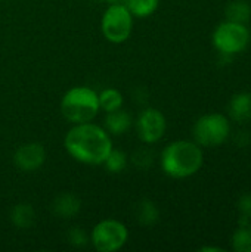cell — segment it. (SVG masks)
Returning <instances> with one entry per match:
<instances>
[{"instance_id": "1", "label": "cell", "mask_w": 251, "mask_h": 252, "mask_svg": "<svg viewBox=\"0 0 251 252\" xmlns=\"http://www.w3.org/2000/svg\"><path fill=\"white\" fill-rule=\"evenodd\" d=\"M67 154L77 162L84 165H102L111 152L112 137L93 121L72 124L64 137Z\"/></svg>"}, {"instance_id": "2", "label": "cell", "mask_w": 251, "mask_h": 252, "mask_svg": "<svg viewBox=\"0 0 251 252\" xmlns=\"http://www.w3.org/2000/svg\"><path fill=\"white\" fill-rule=\"evenodd\" d=\"M204 162V154L197 142L175 140L169 143L160 155V165L166 176L172 179H188L197 174Z\"/></svg>"}, {"instance_id": "3", "label": "cell", "mask_w": 251, "mask_h": 252, "mask_svg": "<svg viewBox=\"0 0 251 252\" xmlns=\"http://www.w3.org/2000/svg\"><path fill=\"white\" fill-rule=\"evenodd\" d=\"M59 108L62 117L71 124L93 121L101 111L98 92L87 86H74L64 93Z\"/></svg>"}, {"instance_id": "4", "label": "cell", "mask_w": 251, "mask_h": 252, "mask_svg": "<svg viewBox=\"0 0 251 252\" xmlns=\"http://www.w3.org/2000/svg\"><path fill=\"white\" fill-rule=\"evenodd\" d=\"M135 18L123 1L108 4L101 18V32L112 44L126 43L133 32Z\"/></svg>"}, {"instance_id": "5", "label": "cell", "mask_w": 251, "mask_h": 252, "mask_svg": "<svg viewBox=\"0 0 251 252\" xmlns=\"http://www.w3.org/2000/svg\"><path fill=\"white\" fill-rule=\"evenodd\" d=\"M90 245L98 252H117L129 242L127 226L117 219H104L92 229Z\"/></svg>"}, {"instance_id": "6", "label": "cell", "mask_w": 251, "mask_h": 252, "mask_svg": "<svg viewBox=\"0 0 251 252\" xmlns=\"http://www.w3.org/2000/svg\"><path fill=\"white\" fill-rule=\"evenodd\" d=\"M192 133L200 146L213 148L226 142L231 134V124L222 114H207L197 120Z\"/></svg>"}, {"instance_id": "7", "label": "cell", "mask_w": 251, "mask_h": 252, "mask_svg": "<svg viewBox=\"0 0 251 252\" xmlns=\"http://www.w3.org/2000/svg\"><path fill=\"white\" fill-rule=\"evenodd\" d=\"M250 43V31L244 24L225 21L219 24L213 32V44L219 53L237 55Z\"/></svg>"}, {"instance_id": "8", "label": "cell", "mask_w": 251, "mask_h": 252, "mask_svg": "<svg viewBox=\"0 0 251 252\" xmlns=\"http://www.w3.org/2000/svg\"><path fill=\"white\" fill-rule=\"evenodd\" d=\"M136 134L143 145L158 143L167 130V120L164 114L157 108H145L139 112L133 123Z\"/></svg>"}, {"instance_id": "9", "label": "cell", "mask_w": 251, "mask_h": 252, "mask_svg": "<svg viewBox=\"0 0 251 252\" xmlns=\"http://www.w3.org/2000/svg\"><path fill=\"white\" fill-rule=\"evenodd\" d=\"M47 154L41 143L27 142L16 148L13 154V164L22 173H34L46 162Z\"/></svg>"}, {"instance_id": "10", "label": "cell", "mask_w": 251, "mask_h": 252, "mask_svg": "<svg viewBox=\"0 0 251 252\" xmlns=\"http://www.w3.org/2000/svg\"><path fill=\"white\" fill-rule=\"evenodd\" d=\"M81 211V199L71 192L59 193L52 201V213L55 217L62 220H71Z\"/></svg>"}, {"instance_id": "11", "label": "cell", "mask_w": 251, "mask_h": 252, "mask_svg": "<svg viewBox=\"0 0 251 252\" xmlns=\"http://www.w3.org/2000/svg\"><path fill=\"white\" fill-rule=\"evenodd\" d=\"M133 117L124 108H120L112 112H107L104 118V128L109 133V136H123L133 127Z\"/></svg>"}, {"instance_id": "12", "label": "cell", "mask_w": 251, "mask_h": 252, "mask_svg": "<svg viewBox=\"0 0 251 252\" xmlns=\"http://www.w3.org/2000/svg\"><path fill=\"white\" fill-rule=\"evenodd\" d=\"M9 219H10V223L16 229L27 230V229H31L34 226L37 214H36V210L31 204L19 202V204L12 207V210L9 213Z\"/></svg>"}, {"instance_id": "13", "label": "cell", "mask_w": 251, "mask_h": 252, "mask_svg": "<svg viewBox=\"0 0 251 252\" xmlns=\"http://www.w3.org/2000/svg\"><path fill=\"white\" fill-rule=\"evenodd\" d=\"M229 115L238 123H246L251 120V93L243 92L235 94L228 106Z\"/></svg>"}, {"instance_id": "14", "label": "cell", "mask_w": 251, "mask_h": 252, "mask_svg": "<svg viewBox=\"0 0 251 252\" xmlns=\"http://www.w3.org/2000/svg\"><path fill=\"white\" fill-rule=\"evenodd\" d=\"M136 221L143 227H151L160 220V210L152 199H141L135 208Z\"/></svg>"}, {"instance_id": "15", "label": "cell", "mask_w": 251, "mask_h": 252, "mask_svg": "<svg viewBox=\"0 0 251 252\" xmlns=\"http://www.w3.org/2000/svg\"><path fill=\"white\" fill-rule=\"evenodd\" d=\"M98 99H99V108L105 114L117 111V109L123 108V105H124V96L115 87H107V89L98 92Z\"/></svg>"}, {"instance_id": "16", "label": "cell", "mask_w": 251, "mask_h": 252, "mask_svg": "<svg viewBox=\"0 0 251 252\" xmlns=\"http://www.w3.org/2000/svg\"><path fill=\"white\" fill-rule=\"evenodd\" d=\"M232 248L237 252H251V220H240V226L232 235Z\"/></svg>"}, {"instance_id": "17", "label": "cell", "mask_w": 251, "mask_h": 252, "mask_svg": "<svg viewBox=\"0 0 251 252\" xmlns=\"http://www.w3.org/2000/svg\"><path fill=\"white\" fill-rule=\"evenodd\" d=\"M226 21L247 24L251 18V6L246 0H234L226 6Z\"/></svg>"}, {"instance_id": "18", "label": "cell", "mask_w": 251, "mask_h": 252, "mask_svg": "<svg viewBox=\"0 0 251 252\" xmlns=\"http://www.w3.org/2000/svg\"><path fill=\"white\" fill-rule=\"evenodd\" d=\"M124 6L130 10L133 18H149L160 6V0H123Z\"/></svg>"}, {"instance_id": "19", "label": "cell", "mask_w": 251, "mask_h": 252, "mask_svg": "<svg viewBox=\"0 0 251 252\" xmlns=\"http://www.w3.org/2000/svg\"><path fill=\"white\" fill-rule=\"evenodd\" d=\"M102 165L111 174H121L129 167V155L124 151L112 148Z\"/></svg>"}, {"instance_id": "20", "label": "cell", "mask_w": 251, "mask_h": 252, "mask_svg": "<svg viewBox=\"0 0 251 252\" xmlns=\"http://www.w3.org/2000/svg\"><path fill=\"white\" fill-rule=\"evenodd\" d=\"M154 152L148 148H139L133 152V155L130 157L132 164L139 168V170H148L152 164H154Z\"/></svg>"}, {"instance_id": "21", "label": "cell", "mask_w": 251, "mask_h": 252, "mask_svg": "<svg viewBox=\"0 0 251 252\" xmlns=\"http://www.w3.org/2000/svg\"><path fill=\"white\" fill-rule=\"evenodd\" d=\"M67 241L74 248H84L90 244V235L81 227H71L67 233Z\"/></svg>"}, {"instance_id": "22", "label": "cell", "mask_w": 251, "mask_h": 252, "mask_svg": "<svg viewBox=\"0 0 251 252\" xmlns=\"http://www.w3.org/2000/svg\"><path fill=\"white\" fill-rule=\"evenodd\" d=\"M238 211L241 219L251 220V193H244L238 201Z\"/></svg>"}, {"instance_id": "23", "label": "cell", "mask_w": 251, "mask_h": 252, "mask_svg": "<svg viewBox=\"0 0 251 252\" xmlns=\"http://www.w3.org/2000/svg\"><path fill=\"white\" fill-rule=\"evenodd\" d=\"M200 251H203V252H206V251H215V252H222L223 250L222 248H213V247H203Z\"/></svg>"}, {"instance_id": "24", "label": "cell", "mask_w": 251, "mask_h": 252, "mask_svg": "<svg viewBox=\"0 0 251 252\" xmlns=\"http://www.w3.org/2000/svg\"><path fill=\"white\" fill-rule=\"evenodd\" d=\"M99 1L107 3V4H112V3H120V1H123V0H99Z\"/></svg>"}]
</instances>
